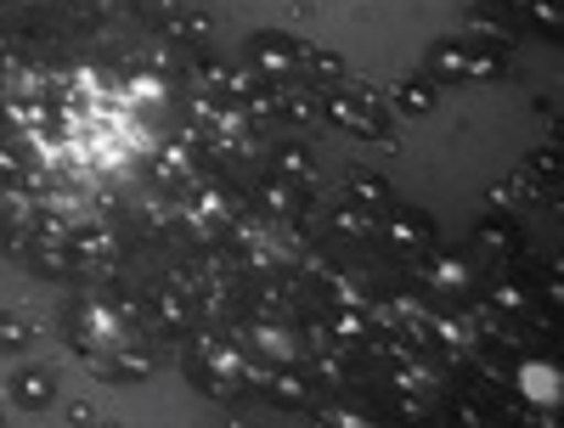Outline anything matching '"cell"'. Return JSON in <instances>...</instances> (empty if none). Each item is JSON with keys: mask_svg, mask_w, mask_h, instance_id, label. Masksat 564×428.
Masks as SVG:
<instances>
[{"mask_svg": "<svg viewBox=\"0 0 564 428\" xmlns=\"http://www.w3.org/2000/svg\"><path fill=\"white\" fill-rule=\"evenodd\" d=\"M322 113L334 119L339 130L361 135V141H390V113H384V102L372 97V90H361V85L327 90V97H322Z\"/></svg>", "mask_w": 564, "mask_h": 428, "instance_id": "cell-1", "label": "cell"}, {"mask_svg": "<svg viewBox=\"0 0 564 428\" xmlns=\"http://www.w3.org/2000/svg\"><path fill=\"white\" fill-rule=\"evenodd\" d=\"M497 74H502V45H468V40L430 45V79H497Z\"/></svg>", "mask_w": 564, "mask_h": 428, "instance_id": "cell-2", "label": "cell"}, {"mask_svg": "<svg viewBox=\"0 0 564 428\" xmlns=\"http://www.w3.org/2000/svg\"><path fill=\"white\" fill-rule=\"evenodd\" d=\"M193 377L204 389H215V395H238L249 377H254V366H249V355H238V350H226V344H215V339H198L193 344Z\"/></svg>", "mask_w": 564, "mask_h": 428, "instance_id": "cell-3", "label": "cell"}, {"mask_svg": "<svg viewBox=\"0 0 564 428\" xmlns=\"http://www.w3.org/2000/svg\"><path fill=\"white\" fill-rule=\"evenodd\" d=\"M249 57L260 63V79H294V74H300V40L254 34V40H249Z\"/></svg>", "mask_w": 564, "mask_h": 428, "instance_id": "cell-4", "label": "cell"}, {"mask_svg": "<svg viewBox=\"0 0 564 428\" xmlns=\"http://www.w3.org/2000/svg\"><path fill=\"white\" fill-rule=\"evenodd\" d=\"M384 243L401 249V254H417V249H430V243H435V226L423 220V215H395L390 231H384Z\"/></svg>", "mask_w": 564, "mask_h": 428, "instance_id": "cell-5", "label": "cell"}, {"mask_svg": "<svg viewBox=\"0 0 564 428\" xmlns=\"http://www.w3.org/2000/svg\"><path fill=\"white\" fill-rule=\"evenodd\" d=\"M12 395L23 400V406H52V395H57V377L52 372H18V384H12Z\"/></svg>", "mask_w": 564, "mask_h": 428, "instance_id": "cell-6", "label": "cell"}, {"mask_svg": "<svg viewBox=\"0 0 564 428\" xmlns=\"http://www.w3.org/2000/svg\"><path fill=\"white\" fill-rule=\"evenodd\" d=\"M260 198H265L271 215H300V209H305V204H300V180H282V175H271V180L260 186Z\"/></svg>", "mask_w": 564, "mask_h": 428, "instance_id": "cell-7", "label": "cell"}, {"mask_svg": "<svg viewBox=\"0 0 564 428\" xmlns=\"http://www.w3.org/2000/svg\"><path fill=\"white\" fill-rule=\"evenodd\" d=\"M435 97H441L435 79H401V85H395V102H401L406 113H435Z\"/></svg>", "mask_w": 564, "mask_h": 428, "instance_id": "cell-8", "label": "cell"}, {"mask_svg": "<svg viewBox=\"0 0 564 428\" xmlns=\"http://www.w3.org/2000/svg\"><path fill=\"white\" fill-rule=\"evenodd\" d=\"M423 276H430V288H441V294H468V288H475V282H468V271H463L457 260H435Z\"/></svg>", "mask_w": 564, "mask_h": 428, "instance_id": "cell-9", "label": "cell"}, {"mask_svg": "<svg viewBox=\"0 0 564 428\" xmlns=\"http://www.w3.org/2000/svg\"><path fill=\"white\" fill-rule=\"evenodd\" d=\"M350 193H356L361 204H372V209H390V204H395V198H390V186L372 175V169H356V175H350Z\"/></svg>", "mask_w": 564, "mask_h": 428, "instance_id": "cell-10", "label": "cell"}, {"mask_svg": "<svg viewBox=\"0 0 564 428\" xmlns=\"http://www.w3.org/2000/svg\"><path fill=\"white\" fill-rule=\"evenodd\" d=\"M29 339H34V321L18 310H0V350H29Z\"/></svg>", "mask_w": 564, "mask_h": 428, "instance_id": "cell-11", "label": "cell"}, {"mask_svg": "<svg viewBox=\"0 0 564 428\" xmlns=\"http://www.w3.org/2000/svg\"><path fill=\"white\" fill-rule=\"evenodd\" d=\"M334 226H339V237H350V243H372V237H379L361 209H334Z\"/></svg>", "mask_w": 564, "mask_h": 428, "instance_id": "cell-12", "label": "cell"}, {"mask_svg": "<svg viewBox=\"0 0 564 428\" xmlns=\"http://www.w3.org/2000/svg\"><path fill=\"white\" fill-rule=\"evenodd\" d=\"M300 68H311L316 79H339V74H345L339 57H334V52H322V45H300Z\"/></svg>", "mask_w": 564, "mask_h": 428, "instance_id": "cell-13", "label": "cell"}, {"mask_svg": "<svg viewBox=\"0 0 564 428\" xmlns=\"http://www.w3.org/2000/svg\"><path fill=\"white\" fill-rule=\"evenodd\" d=\"M480 237H486L491 249H513V243H520V231H513L508 220H486V226H480Z\"/></svg>", "mask_w": 564, "mask_h": 428, "instance_id": "cell-14", "label": "cell"}, {"mask_svg": "<svg viewBox=\"0 0 564 428\" xmlns=\"http://www.w3.org/2000/svg\"><path fill=\"white\" fill-rule=\"evenodd\" d=\"M525 7L536 12V23H542L547 34H558V7H553V0H525Z\"/></svg>", "mask_w": 564, "mask_h": 428, "instance_id": "cell-15", "label": "cell"}, {"mask_svg": "<svg viewBox=\"0 0 564 428\" xmlns=\"http://www.w3.org/2000/svg\"><path fill=\"white\" fill-rule=\"evenodd\" d=\"M282 169H289V175H300V186H305V180L316 175V169H311V158H305V153H294V147L282 153Z\"/></svg>", "mask_w": 564, "mask_h": 428, "instance_id": "cell-16", "label": "cell"}, {"mask_svg": "<svg viewBox=\"0 0 564 428\" xmlns=\"http://www.w3.org/2000/svg\"><path fill=\"white\" fill-rule=\"evenodd\" d=\"M0 175H7V180H23L29 169H23V158H12L7 147H0Z\"/></svg>", "mask_w": 564, "mask_h": 428, "instance_id": "cell-17", "label": "cell"}, {"mask_svg": "<svg viewBox=\"0 0 564 428\" xmlns=\"http://www.w3.org/2000/svg\"><path fill=\"white\" fill-rule=\"evenodd\" d=\"M497 7H525V0H497Z\"/></svg>", "mask_w": 564, "mask_h": 428, "instance_id": "cell-18", "label": "cell"}]
</instances>
